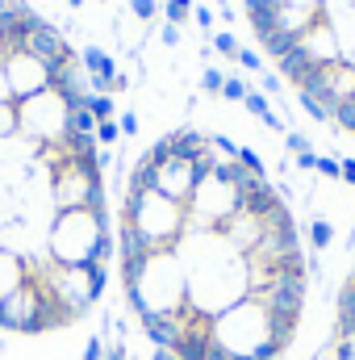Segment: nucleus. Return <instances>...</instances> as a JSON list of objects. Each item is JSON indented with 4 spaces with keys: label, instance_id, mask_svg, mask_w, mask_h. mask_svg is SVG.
Here are the masks:
<instances>
[{
    "label": "nucleus",
    "instance_id": "nucleus-21",
    "mask_svg": "<svg viewBox=\"0 0 355 360\" xmlns=\"http://www.w3.org/2000/svg\"><path fill=\"white\" fill-rule=\"evenodd\" d=\"M301 168H318V155L314 151H301Z\"/></svg>",
    "mask_w": 355,
    "mask_h": 360
},
{
    "label": "nucleus",
    "instance_id": "nucleus-20",
    "mask_svg": "<svg viewBox=\"0 0 355 360\" xmlns=\"http://www.w3.org/2000/svg\"><path fill=\"white\" fill-rule=\"evenodd\" d=\"M343 180H347V184H355V160H343Z\"/></svg>",
    "mask_w": 355,
    "mask_h": 360
},
{
    "label": "nucleus",
    "instance_id": "nucleus-18",
    "mask_svg": "<svg viewBox=\"0 0 355 360\" xmlns=\"http://www.w3.org/2000/svg\"><path fill=\"white\" fill-rule=\"evenodd\" d=\"M192 17H196V25H201V30H209V25H213V13H209V8H192Z\"/></svg>",
    "mask_w": 355,
    "mask_h": 360
},
{
    "label": "nucleus",
    "instance_id": "nucleus-5",
    "mask_svg": "<svg viewBox=\"0 0 355 360\" xmlns=\"http://www.w3.org/2000/svg\"><path fill=\"white\" fill-rule=\"evenodd\" d=\"M88 109H92V117H96V122H109V117L117 113V105H113V96H109V92H92Z\"/></svg>",
    "mask_w": 355,
    "mask_h": 360
},
{
    "label": "nucleus",
    "instance_id": "nucleus-17",
    "mask_svg": "<svg viewBox=\"0 0 355 360\" xmlns=\"http://www.w3.org/2000/svg\"><path fill=\"white\" fill-rule=\"evenodd\" d=\"M100 356H105V348H100V340L92 335V340H88V348H84V360H100Z\"/></svg>",
    "mask_w": 355,
    "mask_h": 360
},
{
    "label": "nucleus",
    "instance_id": "nucleus-2",
    "mask_svg": "<svg viewBox=\"0 0 355 360\" xmlns=\"http://www.w3.org/2000/svg\"><path fill=\"white\" fill-rule=\"evenodd\" d=\"M25 0H0V331L59 335L105 297L117 256L88 72L67 42L25 46Z\"/></svg>",
    "mask_w": 355,
    "mask_h": 360
},
{
    "label": "nucleus",
    "instance_id": "nucleus-23",
    "mask_svg": "<svg viewBox=\"0 0 355 360\" xmlns=\"http://www.w3.org/2000/svg\"><path fill=\"white\" fill-rule=\"evenodd\" d=\"M155 360H176V356H168V352H163V348H155Z\"/></svg>",
    "mask_w": 355,
    "mask_h": 360
},
{
    "label": "nucleus",
    "instance_id": "nucleus-22",
    "mask_svg": "<svg viewBox=\"0 0 355 360\" xmlns=\"http://www.w3.org/2000/svg\"><path fill=\"white\" fill-rule=\"evenodd\" d=\"M109 360H126V352H121V344H113V352H109Z\"/></svg>",
    "mask_w": 355,
    "mask_h": 360
},
{
    "label": "nucleus",
    "instance_id": "nucleus-14",
    "mask_svg": "<svg viewBox=\"0 0 355 360\" xmlns=\"http://www.w3.org/2000/svg\"><path fill=\"white\" fill-rule=\"evenodd\" d=\"M318 172H322V176H343V164H339V160H318Z\"/></svg>",
    "mask_w": 355,
    "mask_h": 360
},
{
    "label": "nucleus",
    "instance_id": "nucleus-16",
    "mask_svg": "<svg viewBox=\"0 0 355 360\" xmlns=\"http://www.w3.org/2000/svg\"><path fill=\"white\" fill-rule=\"evenodd\" d=\"M288 151H297V155L309 151V139H305V134H288Z\"/></svg>",
    "mask_w": 355,
    "mask_h": 360
},
{
    "label": "nucleus",
    "instance_id": "nucleus-6",
    "mask_svg": "<svg viewBox=\"0 0 355 360\" xmlns=\"http://www.w3.org/2000/svg\"><path fill=\"white\" fill-rule=\"evenodd\" d=\"M163 13H168V25H184L192 17V0H168Z\"/></svg>",
    "mask_w": 355,
    "mask_h": 360
},
{
    "label": "nucleus",
    "instance_id": "nucleus-9",
    "mask_svg": "<svg viewBox=\"0 0 355 360\" xmlns=\"http://www.w3.org/2000/svg\"><path fill=\"white\" fill-rule=\"evenodd\" d=\"M222 96H226V101H243V96H247V84H243L239 76H226V84H222Z\"/></svg>",
    "mask_w": 355,
    "mask_h": 360
},
{
    "label": "nucleus",
    "instance_id": "nucleus-3",
    "mask_svg": "<svg viewBox=\"0 0 355 360\" xmlns=\"http://www.w3.org/2000/svg\"><path fill=\"white\" fill-rule=\"evenodd\" d=\"M330 352H335V360H355V269L343 276V285H339V293H335Z\"/></svg>",
    "mask_w": 355,
    "mask_h": 360
},
{
    "label": "nucleus",
    "instance_id": "nucleus-15",
    "mask_svg": "<svg viewBox=\"0 0 355 360\" xmlns=\"http://www.w3.org/2000/svg\"><path fill=\"white\" fill-rule=\"evenodd\" d=\"M117 130H121V134H138V117H134V113H121Z\"/></svg>",
    "mask_w": 355,
    "mask_h": 360
},
{
    "label": "nucleus",
    "instance_id": "nucleus-11",
    "mask_svg": "<svg viewBox=\"0 0 355 360\" xmlns=\"http://www.w3.org/2000/svg\"><path fill=\"white\" fill-rule=\"evenodd\" d=\"M239 63H243L247 72H264V59H260L255 51H247V46H239Z\"/></svg>",
    "mask_w": 355,
    "mask_h": 360
},
{
    "label": "nucleus",
    "instance_id": "nucleus-13",
    "mask_svg": "<svg viewBox=\"0 0 355 360\" xmlns=\"http://www.w3.org/2000/svg\"><path fill=\"white\" fill-rule=\"evenodd\" d=\"M309 235H314V248H326V243H330V226H326V222H314Z\"/></svg>",
    "mask_w": 355,
    "mask_h": 360
},
{
    "label": "nucleus",
    "instance_id": "nucleus-1",
    "mask_svg": "<svg viewBox=\"0 0 355 360\" xmlns=\"http://www.w3.org/2000/svg\"><path fill=\"white\" fill-rule=\"evenodd\" d=\"M117 281L142 335L176 360H284L309 302L301 222L264 160L226 134L155 139L121 188Z\"/></svg>",
    "mask_w": 355,
    "mask_h": 360
},
{
    "label": "nucleus",
    "instance_id": "nucleus-12",
    "mask_svg": "<svg viewBox=\"0 0 355 360\" xmlns=\"http://www.w3.org/2000/svg\"><path fill=\"white\" fill-rule=\"evenodd\" d=\"M130 8H134V17H142V21H151L159 8H155V0H130Z\"/></svg>",
    "mask_w": 355,
    "mask_h": 360
},
{
    "label": "nucleus",
    "instance_id": "nucleus-8",
    "mask_svg": "<svg viewBox=\"0 0 355 360\" xmlns=\"http://www.w3.org/2000/svg\"><path fill=\"white\" fill-rule=\"evenodd\" d=\"M121 139V130H117V122L109 117V122H96V143H105V147H113Z\"/></svg>",
    "mask_w": 355,
    "mask_h": 360
},
{
    "label": "nucleus",
    "instance_id": "nucleus-24",
    "mask_svg": "<svg viewBox=\"0 0 355 360\" xmlns=\"http://www.w3.org/2000/svg\"><path fill=\"white\" fill-rule=\"evenodd\" d=\"M67 4H76V8H80V4H84V0H67Z\"/></svg>",
    "mask_w": 355,
    "mask_h": 360
},
{
    "label": "nucleus",
    "instance_id": "nucleus-7",
    "mask_svg": "<svg viewBox=\"0 0 355 360\" xmlns=\"http://www.w3.org/2000/svg\"><path fill=\"white\" fill-rule=\"evenodd\" d=\"M213 46H217V55H226V59H239V42H234V34H213Z\"/></svg>",
    "mask_w": 355,
    "mask_h": 360
},
{
    "label": "nucleus",
    "instance_id": "nucleus-19",
    "mask_svg": "<svg viewBox=\"0 0 355 360\" xmlns=\"http://www.w3.org/2000/svg\"><path fill=\"white\" fill-rule=\"evenodd\" d=\"M163 42H168V46H176V42H180V25H163Z\"/></svg>",
    "mask_w": 355,
    "mask_h": 360
},
{
    "label": "nucleus",
    "instance_id": "nucleus-10",
    "mask_svg": "<svg viewBox=\"0 0 355 360\" xmlns=\"http://www.w3.org/2000/svg\"><path fill=\"white\" fill-rule=\"evenodd\" d=\"M222 84H226V76H222L217 68H205V76H201V89H205V92H222Z\"/></svg>",
    "mask_w": 355,
    "mask_h": 360
},
{
    "label": "nucleus",
    "instance_id": "nucleus-4",
    "mask_svg": "<svg viewBox=\"0 0 355 360\" xmlns=\"http://www.w3.org/2000/svg\"><path fill=\"white\" fill-rule=\"evenodd\" d=\"M243 105H247V109H251V113H255L260 122H267L272 130H284V122H280V117H276V113L267 109V96H264V92H247V96H243Z\"/></svg>",
    "mask_w": 355,
    "mask_h": 360
}]
</instances>
